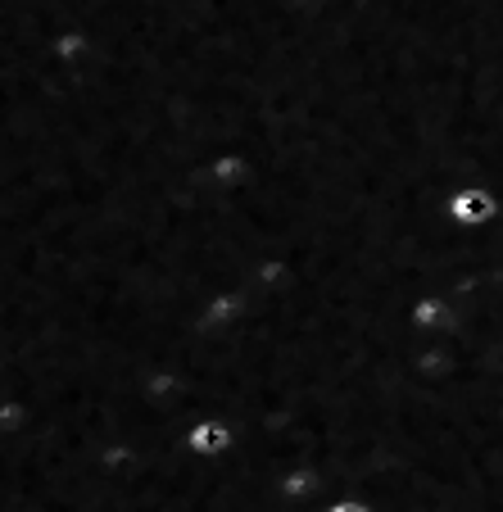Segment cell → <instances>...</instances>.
<instances>
[{
  "instance_id": "cell-3",
  "label": "cell",
  "mask_w": 503,
  "mask_h": 512,
  "mask_svg": "<svg viewBox=\"0 0 503 512\" xmlns=\"http://www.w3.org/2000/svg\"><path fill=\"white\" fill-rule=\"evenodd\" d=\"M327 512H368L363 503H354V499H345V503H336V508H327Z\"/></svg>"
},
{
  "instance_id": "cell-2",
  "label": "cell",
  "mask_w": 503,
  "mask_h": 512,
  "mask_svg": "<svg viewBox=\"0 0 503 512\" xmlns=\"http://www.w3.org/2000/svg\"><path fill=\"white\" fill-rule=\"evenodd\" d=\"M494 213V195L481 191V186H467V191L454 195V218L458 223H490Z\"/></svg>"
},
{
  "instance_id": "cell-1",
  "label": "cell",
  "mask_w": 503,
  "mask_h": 512,
  "mask_svg": "<svg viewBox=\"0 0 503 512\" xmlns=\"http://www.w3.org/2000/svg\"><path fill=\"white\" fill-rule=\"evenodd\" d=\"M182 449L191 458H200V463H209V458H223L236 449V431L223 422V417H195L191 426H186L182 435Z\"/></svg>"
}]
</instances>
